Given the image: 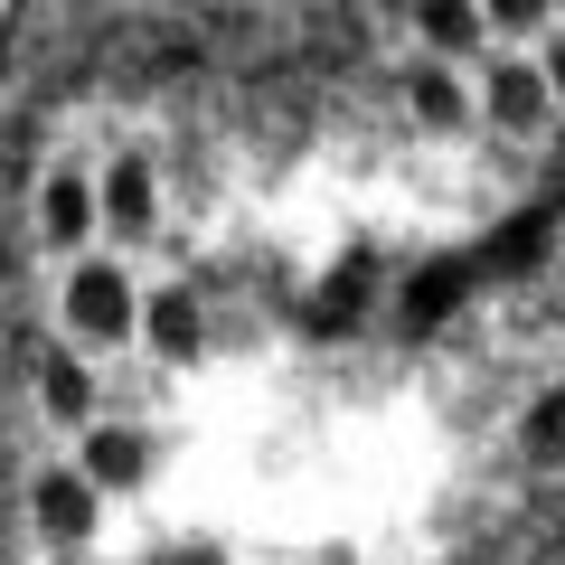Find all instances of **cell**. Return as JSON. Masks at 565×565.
I'll list each match as a JSON object with an SVG mask.
<instances>
[{
    "mask_svg": "<svg viewBox=\"0 0 565 565\" xmlns=\"http://www.w3.org/2000/svg\"><path fill=\"white\" fill-rule=\"evenodd\" d=\"M66 321H76L85 340H122V330H132V282H122L114 264H76V274H66Z\"/></svg>",
    "mask_w": 565,
    "mask_h": 565,
    "instance_id": "1",
    "label": "cell"
},
{
    "mask_svg": "<svg viewBox=\"0 0 565 565\" xmlns=\"http://www.w3.org/2000/svg\"><path fill=\"white\" fill-rule=\"evenodd\" d=\"M95 509H104V490L85 481V471H47V481H39V527H47V537H66V546L95 537Z\"/></svg>",
    "mask_w": 565,
    "mask_h": 565,
    "instance_id": "2",
    "label": "cell"
},
{
    "mask_svg": "<svg viewBox=\"0 0 565 565\" xmlns=\"http://www.w3.org/2000/svg\"><path fill=\"white\" fill-rule=\"evenodd\" d=\"M490 122L500 132H546V76L537 66H490Z\"/></svg>",
    "mask_w": 565,
    "mask_h": 565,
    "instance_id": "3",
    "label": "cell"
},
{
    "mask_svg": "<svg viewBox=\"0 0 565 565\" xmlns=\"http://www.w3.org/2000/svg\"><path fill=\"white\" fill-rule=\"evenodd\" d=\"M405 104H415V122H434V132H452V122L471 114L462 76H452L444 57H424V66H405Z\"/></svg>",
    "mask_w": 565,
    "mask_h": 565,
    "instance_id": "4",
    "label": "cell"
},
{
    "mask_svg": "<svg viewBox=\"0 0 565 565\" xmlns=\"http://www.w3.org/2000/svg\"><path fill=\"white\" fill-rule=\"evenodd\" d=\"M141 471H151V452H141V434H122V424H104V434H85V481H95V490H132Z\"/></svg>",
    "mask_w": 565,
    "mask_h": 565,
    "instance_id": "5",
    "label": "cell"
},
{
    "mask_svg": "<svg viewBox=\"0 0 565 565\" xmlns=\"http://www.w3.org/2000/svg\"><path fill=\"white\" fill-rule=\"evenodd\" d=\"M39 226H47V245H76L85 226H95V180L57 170V180H47V199H39Z\"/></svg>",
    "mask_w": 565,
    "mask_h": 565,
    "instance_id": "6",
    "label": "cell"
},
{
    "mask_svg": "<svg viewBox=\"0 0 565 565\" xmlns=\"http://www.w3.org/2000/svg\"><path fill=\"white\" fill-rule=\"evenodd\" d=\"M39 396H47V415H57V424H85V415H95V377H85L66 349H39Z\"/></svg>",
    "mask_w": 565,
    "mask_h": 565,
    "instance_id": "7",
    "label": "cell"
},
{
    "mask_svg": "<svg viewBox=\"0 0 565 565\" xmlns=\"http://www.w3.org/2000/svg\"><path fill=\"white\" fill-rule=\"evenodd\" d=\"M104 217H114V226H151V170H141V161L104 170Z\"/></svg>",
    "mask_w": 565,
    "mask_h": 565,
    "instance_id": "8",
    "label": "cell"
},
{
    "mask_svg": "<svg viewBox=\"0 0 565 565\" xmlns=\"http://www.w3.org/2000/svg\"><path fill=\"white\" fill-rule=\"evenodd\" d=\"M141 321H151V340H161L170 359H189V349H199V302H189V292H151V311H141Z\"/></svg>",
    "mask_w": 565,
    "mask_h": 565,
    "instance_id": "9",
    "label": "cell"
},
{
    "mask_svg": "<svg viewBox=\"0 0 565 565\" xmlns=\"http://www.w3.org/2000/svg\"><path fill=\"white\" fill-rule=\"evenodd\" d=\"M481 10H424V39H434V47H444V57H462V47H481Z\"/></svg>",
    "mask_w": 565,
    "mask_h": 565,
    "instance_id": "10",
    "label": "cell"
},
{
    "mask_svg": "<svg viewBox=\"0 0 565 565\" xmlns=\"http://www.w3.org/2000/svg\"><path fill=\"white\" fill-rule=\"evenodd\" d=\"M556 95H565V57H556Z\"/></svg>",
    "mask_w": 565,
    "mask_h": 565,
    "instance_id": "11",
    "label": "cell"
}]
</instances>
